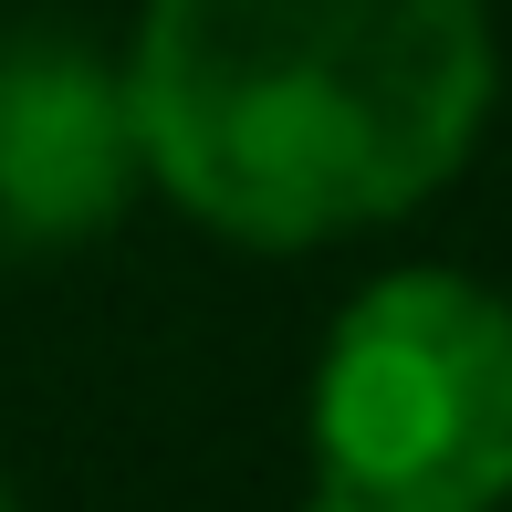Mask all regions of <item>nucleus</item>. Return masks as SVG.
<instances>
[{
	"label": "nucleus",
	"mask_w": 512,
	"mask_h": 512,
	"mask_svg": "<svg viewBox=\"0 0 512 512\" xmlns=\"http://www.w3.org/2000/svg\"><path fill=\"white\" fill-rule=\"evenodd\" d=\"M126 84L84 32H0V272L63 262L136 209Z\"/></svg>",
	"instance_id": "obj_3"
},
{
	"label": "nucleus",
	"mask_w": 512,
	"mask_h": 512,
	"mask_svg": "<svg viewBox=\"0 0 512 512\" xmlns=\"http://www.w3.org/2000/svg\"><path fill=\"white\" fill-rule=\"evenodd\" d=\"M0 512H21V492H11V471H0Z\"/></svg>",
	"instance_id": "obj_4"
},
{
	"label": "nucleus",
	"mask_w": 512,
	"mask_h": 512,
	"mask_svg": "<svg viewBox=\"0 0 512 512\" xmlns=\"http://www.w3.org/2000/svg\"><path fill=\"white\" fill-rule=\"evenodd\" d=\"M512 502V293L387 262L345 293L304 377L293 512H502Z\"/></svg>",
	"instance_id": "obj_2"
},
{
	"label": "nucleus",
	"mask_w": 512,
	"mask_h": 512,
	"mask_svg": "<svg viewBox=\"0 0 512 512\" xmlns=\"http://www.w3.org/2000/svg\"><path fill=\"white\" fill-rule=\"evenodd\" d=\"M147 189L230 251L418 220L502 105L492 0H136L115 53Z\"/></svg>",
	"instance_id": "obj_1"
}]
</instances>
